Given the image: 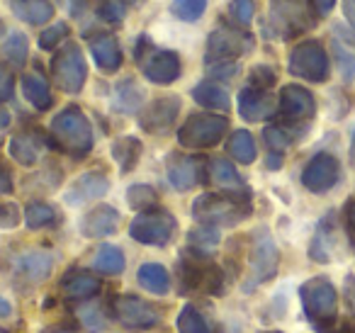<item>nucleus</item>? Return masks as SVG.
<instances>
[{
    "mask_svg": "<svg viewBox=\"0 0 355 333\" xmlns=\"http://www.w3.org/2000/svg\"><path fill=\"white\" fill-rule=\"evenodd\" d=\"M253 212L251 195H232V192H205L193 202V214L195 221L207 226H236L243 219H248Z\"/></svg>",
    "mask_w": 355,
    "mask_h": 333,
    "instance_id": "obj_1",
    "label": "nucleus"
},
{
    "mask_svg": "<svg viewBox=\"0 0 355 333\" xmlns=\"http://www.w3.org/2000/svg\"><path fill=\"white\" fill-rule=\"evenodd\" d=\"M178 289L183 294L205 292L219 297L227 289V275L219 265L207 260L202 250L190 248L188 253L180 255V263H178Z\"/></svg>",
    "mask_w": 355,
    "mask_h": 333,
    "instance_id": "obj_2",
    "label": "nucleus"
},
{
    "mask_svg": "<svg viewBox=\"0 0 355 333\" xmlns=\"http://www.w3.org/2000/svg\"><path fill=\"white\" fill-rule=\"evenodd\" d=\"M51 144L71 158H85L93 151V127L83 110L69 105L51 119Z\"/></svg>",
    "mask_w": 355,
    "mask_h": 333,
    "instance_id": "obj_3",
    "label": "nucleus"
},
{
    "mask_svg": "<svg viewBox=\"0 0 355 333\" xmlns=\"http://www.w3.org/2000/svg\"><path fill=\"white\" fill-rule=\"evenodd\" d=\"M311 12L309 0H270L266 25L272 37L292 40L314 25Z\"/></svg>",
    "mask_w": 355,
    "mask_h": 333,
    "instance_id": "obj_4",
    "label": "nucleus"
},
{
    "mask_svg": "<svg viewBox=\"0 0 355 333\" xmlns=\"http://www.w3.org/2000/svg\"><path fill=\"white\" fill-rule=\"evenodd\" d=\"M280 268V250H277L275 239L268 229H258L253 234L251 255H248V278L243 284V292H253L261 284L270 282Z\"/></svg>",
    "mask_w": 355,
    "mask_h": 333,
    "instance_id": "obj_5",
    "label": "nucleus"
},
{
    "mask_svg": "<svg viewBox=\"0 0 355 333\" xmlns=\"http://www.w3.org/2000/svg\"><path fill=\"white\" fill-rule=\"evenodd\" d=\"M300 302L306 318L316 328L336 321L338 314V292L329 278H311L300 287Z\"/></svg>",
    "mask_w": 355,
    "mask_h": 333,
    "instance_id": "obj_6",
    "label": "nucleus"
},
{
    "mask_svg": "<svg viewBox=\"0 0 355 333\" xmlns=\"http://www.w3.org/2000/svg\"><path fill=\"white\" fill-rule=\"evenodd\" d=\"M175 229H178V221L171 212L161 210V207H151V210H144L134 216L132 226H129V236L137 244L163 248V246H168L173 241Z\"/></svg>",
    "mask_w": 355,
    "mask_h": 333,
    "instance_id": "obj_7",
    "label": "nucleus"
},
{
    "mask_svg": "<svg viewBox=\"0 0 355 333\" xmlns=\"http://www.w3.org/2000/svg\"><path fill=\"white\" fill-rule=\"evenodd\" d=\"M229 129V119L214 112H200L185 119L178 129V142L185 148H212L224 139Z\"/></svg>",
    "mask_w": 355,
    "mask_h": 333,
    "instance_id": "obj_8",
    "label": "nucleus"
},
{
    "mask_svg": "<svg viewBox=\"0 0 355 333\" xmlns=\"http://www.w3.org/2000/svg\"><path fill=\"white\" fill-rule=\"evenodd\" d=\"M112 316L129 331H148L163 321V309L137 294H119L112 299Z\"/></svg>",
    "mask_w": 355,
    "mask_h": 333,
    "instance_id": "obj_9",
    "label": "nucleus"
},
{
    "mask_svg": "<svg viewBox=\"0 0 355 333\" xmlns=\"http://www.w3.org/2000/svg\"><path fill=\"white\" fill-rule=\"evenodd\" d=\"M51 71H54V80L64 93L76 95L83 90L85 78H88V64L80 51L78 44H66L64 49L56 51L54 61H51Z\"/></svg>",
    "mask_w": 355,
    "mask_h": 333,
    "instance_id": "obj_10",
    "label": "nucleus"
},
{
    "mask_svg": "<svg viewBox=\"0 0 355 333\" xmlns=\"http://www.w3.org/2000/svg\"><path fill=\"white\" fill-rule=\"evenodd\" d=\"M287 69L297 78H304L309 83H324L329 78V54L316 40H306L292 49Z\"/></svg>",
    "mask_w": 355,
    "mask_h": 333,
    "instance_id": "obj_11",
    "label": "nucleus"
},
{
    "mask_svg": "<svg viewBox=\"0 0 355 333\" xmlns=\"http://www.w3.org/2000/svg\"><path fill=\"white\" fill-rule=\"evenodd\" d=\"M253 49V37L243 30L219 25L207 40V66L219 61H236Z\"/></svg>",
    "mask_w": 355,
    "mask_h": 333,
    "instance_id": "obj_12",
    "label": "nucleus"
},
{
    "mask_svg": "<svg viewBox=\"0 0 355 333\" xmlns=\"http://www.w3.org/2000/svg\"><path fill=\"white\" fill-rule=\"evenodd\" d=\"M134 54H137L141 74L156 85H171L173 80H178L180 74H183V64H180V56L175 51L153 49V46L148 51H144L137 46Z\"/></svg>",
    "mask_w": 355,
    "mask_h": 333,
    "instance_id": "obj_13",
    "label": "nucleus"
},
{
    "mask_svg": "<svg viewBox=\"0 0 355 333\" xmlns=\"http://www.w3.org/2000/svg\"><path fill=\"white\" fill-rule=\"evenodd\" d=\"M51 268H54V255L49 250L42 248H32L25 250L15 258V265H12V280H15V287H20L22 292L42 284L46 278L51 275Z\"/></svg>",
    "mask_w": 355,
    "mask_h": 333,
    "instance_id": "obj_14",
    "label": "nucleus"
},
{
    "mask_svg": "<svg viewBox=\"0 0 355 333\" xmlns=\"http://www.w3.org/2000/svg\"><path fill=\"white\" fill-rule=\"evenodd\" d=\"M340 178V163L331 153H316L302 171V185L314 195H324L338 182Z\"/></svg>",
    "mask_w": 355,
    "mask_h": 333,
    "instance_id": "obj_15",
    "label": "nucleus"
},
{
    "mask_svg": "<svg viewBox=\"0 0 355 333\" xmlns=\"http://www.w3.org/2000/svg\"><path fill=\"white\" fill-rule=\"evenodd\" d=\"M180 112V98H158L139 114V127L148 134H166L171 132Z\"/></svg>",
    "mask_w": 355,
    "mask_h": 333,
    "instance_id": "obj_16",
    "label": "nucleus"
},
{
    "mask_svg": "<svg viewBox=\"0 0 355 333\" xmlns=\"http://www.w3.org/2000/svg\"><path fill=\"white\" fill-rule=\"evenodd\" d=\"M205 163L207 161L198 156H171L168 158V182L178 192L193 190L198 182H202Z\"/></svg>",
    "mask_w": 355,
    "mask_h": 333,
    "instance_id": "obj_17",
    "label": "nucleus"
},
{
    "mask_svg": "<svg viewBox=\"0 0 355 333\" xmlns=\"http://www.w3.org/2000/svg\"><path fill=\"white\" fill-rule=\"evenodd\" d=\"M107 192H110V178L103 171H90L83 173L80 178H76L73 185L64 195V200L66 205H88V202L105 197Z\"/></svg>",
    "mask_w": 355,
    "mask_h": 333,
    "instance_id": "obj_18",
    "label": "nucleus"
},
{
    "mask_svg": "<svg viewBox=\"0 0 355 333\" xmlns=\"http://www.w3.org/2000/svg\"><path fill=\"white\" fill-rule=\"evenodd\" d=\"M277 110L285 119L290 122H302V119H309L316 112L314 95L309 93L302 85H285L277 100Z\"/></svg>",
    "mask_w": 355,
    "mask_h": 333,
    "instance_id": "obj_19",
    "label": "nucleus"
},
{
    "mask_svg": "<svg viewBox=\"0 0 355 333\" xmlns=\"http://www.w3.org/2000/svg\"><path fill=\"white\" fill-rule=\"evenodd\" d=\"M272 112H275V103H272L270 93L266 88H256V85L248 83L239 93V114L246 122H261V119L270 117Z\"/></svg>",
    "mask_w": 355,
    "mask_h": 333,
    "instance_id": "obj_20",
    "label": "nucleus"
},
{
    "mask_svg": "<svg viewBox=\"0 0 355 333\" xmlns=\"http://www.w3.org/2000/svg\"><path fill=\"white\" fill-rule=\"evenodd\" d=\"M117 224H119V212L110 205H98L83 214V219H80V234L85 239H105V236L117 231Z\"/></svg>",
    "mask_w": 355,
    "mask_h": 333,
    "instance_id": "obj_21",
    "label": "nucleus"
},
{
    "mask_svg": "<svg viewBox=\"0 0 355 333\" xmlns=\"http://www.w3.org/2000/svg\"><path fill=\"white\" fill-rule=\"evenodd\" d=\"M61 292L71 302H90L100 292V280L88 270H69L59 282Z\"/></svg>",
    "mask_w": 355,
    "mask_h": 333,
    "instance_id": "obj_22",
    "label": "nucleus"
},
{
    "mask_svg": "<svg viewBox=\"0 0 355 333\" xmlns=\"http://www.w3.org/2000/svg\"><path fill=\"white\" fill-rule=\"evenodd\" d=\"M209 180L219 187L222 192H232V195H251V190L246 187V180L241 178V173L232 166V161L227 158H214L207 163Z\"/></svg>",
    "mask_w": 355,
    "mask_h": 333,
    "instance_id": "obj_23",
    "label": "nucleus"
},
{
    "mask_svg": "<svg viewBox=\"0 0 355 333\" xmlns=\"http://www.w3.org/2000/svg\"><path fill=\"white\" fill-rule=\"evenodd\" d=\"M20 85H22V95H25V100L35 110L44 112V110H49L51 105H54L49 80L44 78V74H40V71H30V74L22 76Z\"/></svg>",
    "mask_w": 355,
    "mask_h": 333,
    "instance_id": "obj_24",
    "label": "nucleus"
},
{
    "mask_svg": "<svg viewBox=\"0 0 355 333\" xmlns=\"http://www.w3.org/2000/svg\"><path fill=\"white\" fill-rule=\"evenodd\" d=\"M90 54H93L95 64L107 74L122 66V46L112 35H98L95 40H90Z\"/></svg>",
    "mask_w": 355,
    "mask_h": 333,
    "instance_id": "obj_25",
    "label": "nucleus"
},
{
    "mask_svg": "<svg viewBox=\"0 0 355 333\" xmlns=\"http://www.w3.org/2000/svg\"><path fill=\"white\" fill-rule=\"evenodd\" d=\"M137 282L153 297H166L171 292V273L161 263H144L137 273Z\"/></svg>",
    "mask_w": 355,
    "mask_h": 333,
    "instance_id": "obj_26",
    "label": "nucleus"
},
{
    "mask_svg": "<svg viewBox=\"0 0 355 333\" xmlns=\"http://www.w3.org/2000/svg\"><path fill=\"white\" fill-rule=\"evenodd\" d=\"M12 12L17 20L27 22V25H44L54 17V6L49 0H12L10 3Z\"/></svg>",
    "mask_w": 355,
    "mask_h": 333,
    "instance_id": "obj_27",
    "label": "nucleus"
},
{
    "mask_svg": "<svg viewBox=\"0 0 355 333\" xmlns=\"http://www.w3.org/2000/svg\"><path fill=\"white\" fill-rule=\"evenodd\" d=\"M141 151H144V144L139 142L137 137H119L112 142V161L119 166V173H129L137 168L139 158H141Z\"/></svg>",
    "mask_w": 355,
    "mask_h": 333,
    "instance_id": "obj_28",
    "label": "nucleus"
},
{
    "mask_svg": "<svg viewBox=\"0 0 355 333\" xmlns=\"http://www.w3.org/2000/svg\"><path fill=\"white\" fill-rule=\"evenodd\" d=\"M8 151H10V156L15 158L20 166H35L37 161H40V153H42V142L40 137H35V134H15V137L10 139V146H8Z\"/></svg>",
    "mask_w": 355,
    "mask_h": 333,
    "instance_id": "obj_29",
    "label": "nucleus"
},
{
    "mask_svg": "<svg viewBox=\"0 0 355 333\" xmlns=\"http://www.w3.org/2000/svg\"><path fill=\"white\" fill-rule=\"evenodd\" d=\"M193 98H195V103L207 110H222V112L229 110V93L222 85L214 83V80H202V83L195 85Z\"/></svg>",
    "mask_w": 355,
    "mask_h": 333,
    "instance_id": "obj_30",
    "label": "nucleus"
},
{
    "mask_svg": "<svg viewBox=\"0 0 355 333\" xmlns=\"http://www.w3.org/2000/svg\"><path fill=\"white\" fill-rule=\"evenodd\" d=\"M93 268L103 275H122L124 268H127V258H124L122 248L117 246H103V248L95 253L93 258Z\"/></svg>",
    "mask_w": 355,
    "mask_h": 333,
    "instance_id": "obj_31",
    "label": "nucleus"
},
{
    "mask_svg": "<svg viewBox=\"0 0 355 333\" xmlns=\"http://www.w3.org/2000/svg\"><path fill=\"white\" fill-rule=\"evenodd\" d=\"M227 148H229V153H232L234 161L243 163V166L253 163V161H256V156H258L256 142H253L251 132H246V129H236V132L229 137Z\"/></svg>",
    "mask_w": 355,
    "mask_h": 333,
    "instance_id": "obj_32",
    "label": "nucleus"
},
{
    "mask_svg": "<svg viewBox=\"0 0 355 333\" xmlns=\"http://www.w3.org/2000/svg\"><path fill=\"white\" fill-rule=\"evenodd\" d=\"M175 326H178V333H214L209 318L205 316L198 307H193V304H185V307L180 309Z\"/></svg>",
    "mask_w": 355,
    "mask_h": 333,
    "instance_id": "obj_33",
    "label": "nucleus"
},
{
    "mask_svg": "<svg viewBox=\"0 0 355 333\" xmlns=\"http://www.w3.org/2000/svg\"><path fill=\"white\" fill-rule=\"evenodd\" d=\"M334 56L336 66H338V74L345 83L355 80V44L345 37H336L334 40Z\"/></svg>",
    "mask_w": 355,
    "mask_h": 333,
    "instance_id": "obj_34",
    "label": "nucleus"
},
{
    "mask_svg": "<svg viewBox=\"0 0 355 333\" xmlns=\"http://www.w3.org/2000/svg\"><path fill=\"white\" fill-rule=\"evenodd\" d=\"M144 103V90L139 88L134 80H119L117 88H114V105H117L119 112L132 114L141 108Z\"/></svg>",
    "mask_w": 355,
    "mask_h": 333,
    "instance_id": "obj_35",
    "label": "nucleus"
},
{
    "mask_svg": "<svg viewBox=\"0 0 355 333\" xmlns=\"http://www.w3.org/2000/svg\"><path fill=\"white\" fill-rule=\"evenodd\" d=\"M56 221V212L51 205H46V202H32V205H27L25 210V224L30 226V229H44V226H51Z\"/></svg>",
    "mask_w": 355,
    "mask_h": 333,
    "instance_id": "obj_36",
    "label": "nucleus"
},
{
    "mask_svg": "<svg viewBox=\"0 0 355 333\" xmlns=\"http://www.w3.org/2000/svg\"><path fill=\"white\" fill-rule=\"evenodd\" d=\"M158 202V195L151 185L146 182H137V185H129L127 190V205L137 212H144V210H151L153 205Z\"/></svg>",
    "mask_w": 355,
    "mask_h": 333,
    "instance_id": "obj_37",
    "label": "nucleus"
},
{
    "mask_svg": "<svg viewBox=\"0 0 355 333\" xmlns=\"http://www.w3.org/2000/svg\"><path fill=\"white\" fill-rule=\"evenodd\" d=\"M27 51H30V44H27V37L22 35V32H12V35L6 40V44H3V54H6V59L10 61L12 66H17V69L25 66Z\"/></svg>",
    "mask_w": 355,
    "mask_h": 333,
    "instance_id": "obj_38",
    "label": "nucleus"
},
{
    "mask_svg": "<svg viewBox=\"0 0 355 333\" xmlns=\"http://www.w3.org/2000/svg\"><path fill=\"white\" fill-rule=\"evenodd\" d=\"M207 10V0H173L171 6V12L173 17L183 22H195L205 15Z\"/></svg>",
    "mask_w": 355,
    "mask_h": 333,
    "instance_id": "obj_39",
    "label": "nucleus"
},
{
    "mask_svg": "<svg viewBox=\"0 0 355 333\" xmlns=\"http://www.w3.org/2000/svg\"><path fill=\"white\" fill-rule=\"evenodd\" d=\"M219 229L217 226H207V224H202V226H198V229H193L188 234V244H190V248H195V250H202V253H207L209 248H214V246L219 244Z\"/></svg>",
    "mask_w": 355,
    "mask_h": 333,
    "instance_id": "obj_40",
    "label": "nucleus"
},
{
    "mask_svg": "<svg viewBox=\"0 0 355 333\" xmlns=\"http://www.w3.org/2000/svg\"><path fill=\"white\" fill-rule=\"evenodd\" d=\"M66 37H69V25H66V22H56V25L46 27V30L40 35V46L46 51H51V49H56V44L64 42Z\"/></svg>",
    "mask_w": 355,
    "mask_h": 333,
    "instance_id": "obj_41",
    "label": "nucleus"
},
{
    "mask_svg": "<svg viewBox=\"0 0 355 333\" xmlns=\"http://www.w3.org/2000/svg\"><path fill=\"white\" fill-rule=\"evenodd\" d=\"M263 139H266L268 148H270V151H277V153H282L287 146H290V134H287L282 127H277V124H270V127L263 129Z\"/></svg>",
    "mask_w": 355,
    "mask_h": 333,
    "instance_id": "obj_42",
    "label": "nucleus"
},
{
    "mask_svg": "<svg viewBox=\"0 0 355 333\" xmlns=\"http://www.w3.org/2000/svg\"><path fill=\"white\" fill-rule=\"evenodd\" d=\"M78 316H80V321H83V326L93 328V331H100V328L107 326V316L103 314V309L93 307V304H90V307H85V309H80Z\"/></svg>",
    "mask_w": 355,
    "mask_h": 333,
    "instance_id": "obj_43",
    "label": "nucleus"
},
{
    "mask_svg": "<svg viewBox=\"0 0 355 333\" xmlns=\"http://www.w3.org/2000/svg\"><path fill=\"white\" fill-rule=\"evenodd\" d=\"M229 12H232V17L239 22V25H248V22L253 20L256 6H253V0H232Z\"/></svg>",
    "mask_w": 355,
    "mask_h": 333,
    "instance_id": "obj_44",
    "label": "nucleus"
},
{
    "mask_svg": "<svg viewBox=\"0 0 355 333\" xmlns=\"http://www.w3.org/2000/svg\"><path fill=\"white\" fill-rule=\"evenodd\" d=\"M20 224V207L15 202H0V229H15Z\"/></svg>",
    "mask_w": 355,
    "mask_h": 333,
    "instance_id": "obj_45",
    "label": "nucleus"
},
{
    "mask_svg": "<svg viewBox=\"0 0 355 333\" xmlns=\"http://www.w3.org/2000/svg\"><path fill=\"white\" fill-rule=\"evenodd\" d=\"M277 76L275 71L270 69V66H256V69L251 71V78H248V83L256 85V88H266L270 90L272 85H275Z\"/></svg>",
    "mask_w": 355,
    "mask_h": 333,
    "instance_id": "obj_46",
    "label": "nucleus"
},
{
    "mask_svg": "<svg viewBox=\"0 0 355 333\" xmlns=\"http://www.w3.org/2000/svg\"><path fill=\"white\" fill-rule=\"evenodd\" d=\"M239 74V64L236 61H219V64H209V76L212 78H222L229 80Z\"/></svg>",
    "mask_w": 355,
    "mask_h": 333,
    "instance_id": "obj_47",
    "label": "nucleus"
},
{
    "mask_svg": "<svg viewBox=\"0 0 355 333\" xmlns=\"http://www.w3.org/2000/svg\"><path fill=\"white\" fill-rule=\"evenodd\" d=\"M100 15L103 20L107 22H122L124 20V8L119 0H105L103 6H100Z\"/></svg>",
    "mask_w": 355,
    "mask_h": 333,
    "instance_id": "obj_48",
    "label": "nucleus"
},
{
    "mask_svg": "<svg viewBox=\"0 0 355 333\" xmlns=\"http://www.w3.org/2000/svg\"><path fill=\"white\" fill-rule=\"evenodd\" d=\"M12 93H15V76L8 66L0 64V100H10Z\"/></svg>",
    "mask_w": 355,
    "mask_h": 333,
    "instance_id": "obj_49",
    "label": "nucleus"
},
{
    "mask_svg": "<svg viewBox=\"0 0 355 333\" xmlns=\"http://www.w3.org/2000/svg\"><path fill=\"white\" fill-rule=\"evenodd\" d=\"M343 297H345V304H348V309L353 311V316H355V275H348V278H345Z\"/></svg>",
    "mask_w": 355,
    "mask_h": 333,
    "instance_id": "obj_50",
    "label": "nucleus"
},
{
    "mask_svg": "<svg viewBox=\"0 0 355 333\" xmlns=\"http://www.w3.org/2000/svg\"><path fill=\"white\" fill-rule=\"evenodd\" d=\"M309 6H311V10H314V15L324 17V15H329V12L334 10L336 0H309Z\"/></svg>",
    "mask_w": 355,
    "mask_h": 333,
    "instance_id": "obj_51",
    "label": "nucleus"
},
{
    "mask_svg": "<svg viewBox=\"0 0 355 333\" xmlns=\"http://www.w3.org/2000/svg\"><path fill=\"white\" fill-rule=\"evenodd\" d=\"M319 333H355V323H326V326H319Z\"/></svg>",
    "mask_w": 355,
    "mask_h": 333,
    "instance_id": "obj_52",
    "label": "nucleus"
},
{
    "mask_svg": "<svg viewBox=\"0 0 355 333\" xmlns=\"http://www.w3.org/2000/svg\"><path fill=\"white\" fill-rule=\"evenodd\" d=\"M12 178H10V173L6 171V168L0 166V195H10L12 192Z\"/></svg>",
    "mask_w": 355,
    "mask_h": 333,
    "instance_id": "obj_53",
    "label": "nucleus"
},
{
    "mask_svg": "<svg viewBox=\"0 0 355 333\" xmlns=\"http://www.w3.org/2000/svg\"><path fill=\"white\" fill-rule=\"evenodd\" d=\"M266 166L270 168V171H280V168H282V153L270 151V153H268V158H266Z\"/></svg>",
    "mask_w": 355,
    "mask_h": 333,
    "instance_id": "obj_54",
    "label": "nucleus"
},
{
    "mask_svg": "<svg viewBox=\"0 0 355 333\" xmlns=\"http://www.w3.org/2000/svg\"><path fill=\"white\" fill-rule=\"evenodd\" d=\"M343 12L350 20V25L355 27V0H343Z\"/></svg>",
    "mask_w": 355,
    "mask_h": 333,
    "instance_id": "obj_55",
    "label": "nucleus"
},
{
    "mask_svg": "<svg viewBox=\"0 0 355 333\" xmlns=\"http://www.w3.org/2000/svg\"><path fill=\"white\" fill-rule=\"evenodd\" d=\"M12 314V307H10V302L8 299H3L0 297V318H8Z\"/></svg>",
    "mask_w": 355,
    "mask_h": 333,
    "instance_id": "obj_56",
    "label": "nucleus"
},
{
    "mask_svg": "<svg viewBox=\"0 0 355 333\" xmlns=\"http://www.w3.org/2000/svg\"><path fill=\"white\" fill-rule=\"evenodd\" d=\"M8 127H10V112L0 108V129H8Z\"/></svg>",
    "mask_w": 355,
    "mask_h": 333,
    "instance_id": "obj_57",
    "label": "nucleus"
},
{
    "mask_svg": "<svg viewBox=\"0 0 355 333\" xmlns=\"http://www.w3.org/2000/svg\"><path fill=\"white\" fill-rule=\"evenodd\" d=\"M42 333H73V328H66V326H49V328H44Z\"/></svg>",
    "mask_w": 355,
    "mask_h": 333,
    "instance_id": "obj_58",
    "label": "nucleus"
},
{
    "mask_svg": "<svg viewBox=\"0 0 355 333\" xmlns=\"http://www.w3.org/2000/svg\"><path fill=\"white\" fill-rule=\"evenodd\" d=\"M350 158H353V163H355V132H353V142H350Z\"/></svg>",
    "mask_w": 355,
    "mask_h": 333,
    "instance_id": "obj_59",
    "label": "nucleus"
},
{
    "mask_svg": "<svg viewBox=\"0 0 355 333\" xmlns=\"http://www.w3.org/2000/svg\"><path fill=\"white\" fill-rule=\"evenodd\" d=\"M129 3H134V6H139V3H141V0H129Z\"/></svg>",
    "mask_w": 355,
    "mask_h": 333,
    "instance_id": "obj_60",
    "label": "nucleus"
},
{
    "mask_svg": "<svg viewBox=\"0 0 355 333\" xmlns=\"http://www.w3.org/2000/svg\"><path fill=\"white\" fill-rule=\"evenodd\" d=\"M261 333H282V331H261Z\"/></svg>",
    "mask_w": 355,
    "mask_h": 333,
    "instance_id": "obj_61",
    "label": "nucleus"
},
{
    "mask_svg": "<svg viewBox=\"0 0 355 333\" xmlns=\"http://www.w3.org/2000/svg\"><path fill=\"white\" fill-rule=\"evenodd\" d=\"M0 333H8V331H6V328H3V326H0Z\"/></svg>",
    "mask_w": 355,
    "mask_h": 333,
    "instance_id": "obj_62",
    "label": "nucleus"
}]
</instances>
